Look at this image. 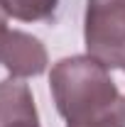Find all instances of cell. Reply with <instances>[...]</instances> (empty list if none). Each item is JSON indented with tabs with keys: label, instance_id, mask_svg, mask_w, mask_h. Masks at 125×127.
Listing matches in <instances>:
<instances>
[{
	"label": "cell",
	"instance_id": "8992f818",
	"mask_svg": "<svg viewBox=\"0 0 125 127\" xmlns=\"http://www.w3.org/2000/svg\"><path fill=\"white\" fill-rule=\"evenodd\" d=\"M7 12L0 7V54H2V49H5V44H7V39H10V34H12V30L7 27Z\"/></svg>",
	"mask_w": 125,
	"mask_h": 127
},
{
	"label": "cell",
	"instance_id": "5b68a950",
	"mask_svg": "<svg viewBox=\"0 0 125 127\" xmlns=\"http://www.w3.org/2000/svg\"><path fill=\"white\" fill-rule=\"evenodd\" d=\"M59 0H0V7L7 12V17L20 22H42L57 12Z\"/></svg>",
	"mask_w": 125,
	"mask_h": 127
},
{
	"label": "cell",
	"instance_id": "6da1fadb",
	"mask_svg": "<svg viewBox=\"0 0 125 127\" xmlns=\"http://www.w3.org/2000/svg\"><path fill=\"white\" fill-rule=\"evenodd\" d=\"M49 88L66 127H125V98L108 68L88 54L57 61Z\"/></svg>",
	"mask_w": 125,
	"mask_h": 127
},
{
	"label": "cell",
	"instance_id": "277c9868",
	"mask_svg": "<svg viewBox=\"0 0 125 127\" xmlns=\"http://www.w3.org/2000/svg\"><path fill=\"white\" fill-rule=\"evenodd\" d=\"M39 117L34 108L30 86L22 78H5L0 81V127H12L15 122Z\"/></svg>",
	"mask_w": 125,
	"mask_h": 127
},
{
	"label": "cell",
	"instance_id": "3957f363",
	"mask_svg": "<svg viewBox=\"0 0 125 127\" xmlns=\"http://www.w3.org/2000/svg\"><path fill=\"white\" fill-rule=\"evenodd\" d=\"M0 64L10 71L12 78H30L47 71V49L44 44L22 30H12L7 44L0 54Z\"/></svg>",
	"mask_w": 125,
	"mask_h": 127
},
{
	"label": "cell",
	"instance_id": "7a4b0ae2",
	"mask_svg": "<svg viewBox=\"0 0 125 127\" xmlns=\"http://www.w3.org/2000/svg\"><path fill=\"white\" fill-rule=\"evenodd\" d=\"M88 56L106 68L125 71V0H88L83 17Z\"/></svg>",
	"mask_w": 125,
	"mask_h": 127
}]
</instances>
